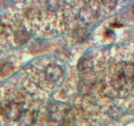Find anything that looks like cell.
<instances>
[{
  "label": "cell",
  "instance_id": "obj_1",
  "mask_svg": "<svg viewBox=\"0 0 134 126\" xmlns=\"http://www.w3.org/2000/svg\"><path fill=\"white\" fill-rule=\"evenodd\" d=\"M134 81V65L126 64L120 69L115 81L113 82L114 88L117 90H130Z\"/></svg>",
  "mask_w": 134,
  "mask_h": 126
},
{
  "label": "cell",
  "instance_id": "obj_2",
  "mask_svg": "<svg viewBox=\"0 0 134 126\" xmlns=\"http://www.w3.org/2000/svg\"><path fill=\"white\" fill-rule=\"evenodd\" d=\"M24 104L17 100L10 101L6 107H4V110H2L6 117L14 122H18L22 115L24 114Z\"/></svg>",
  "mask_w": 134,
  "mask_h": 126
},
{
  "label": "cell",
  "instance_id": "obj_3",
  "mask_svg": "<svg viewBox=\"0 0 134 126\" xmlns=\"http://www.w3.org/2000/svg\"><path fill=\"white\" fill-rule=\"evenodd\" d=\"M68 112H69V109L67 106L57 104L49 108V117L53 122L62 123L68 117Z\"/></svg>",
  "mask_w": 134,
  "mask_h": 126
},
{
  "label": "cell",
  "instance_id": "obj_4",
  "mask_svg": "<svg viewBox=\"0 0 134 126\" xmlns=\"http://www.w3.org/2000/svg\"><path fill=\"white\" fill-rule=\"evenodd\" d=\"M63 68L58 65H50L46 68V78L50 82H56L63 76Z\"/></svg>",
  "mask_w": 134,
  "mask_h": 126
},
{
  "label": "cell",
  "instance_id": "obj_5",
  "mask_svg": "<svg viewBox=\"0 0 134 126\" xmlns=\"http://www.w3.org/2000/svg\"><path fill=\"white\" fill-rule=\"evenodd\" d=\"M35 118L36 111H24V114L22 115L18 122L21 123V126H32L35 122Z\"/></svg>",
  "mask_w": 134,
  "mask_h": 126
},
{
  "label": "cell",
  "instance_id": "obj_6",
  "mask_svg": "<svg viewBox=\"0 0 134 126\" xmlns=\"http://www.w3.org/2000/svg\"><path fill=\"white\" fill-rule=\"evenodd\" d=\"M30 40V34L24 30H21V31H17L15 33V41L16 43L18 44H24Z\"/></svg>",
  "mask_w": 134,
  "mask_h": 126
},
{
  "label": "cell",
  "instance_id": "obj_7",
  "mask_svg": "<svg viewBox=\"0 0 134 126\" xmlns=\"http://www.w3.org/2000/svg\"><path fill=\"white\" fill-rule=\"evenodd\" d=\"M77 68L80 72H89V69L92 68V61L88 58H83L80 60Z\"/></svg>",
  "mask_w": 134,
  "mask_h": 126
},
{
  "label": "cell",
  "instance_id": "obj_8",
  "mask_svg": "<svg viewBox=\"0 0 134 126\" xmlns=\"http://www.w3.org/2000/svg\"><path fill=\"white\" fill-rule=\"evenodd\" d=\"M2 110H4V108H2L1 106H0V114H2Z\"/></svg>",
  "mask_w": 134,
  "mask_h": 126
}]
</instances>
